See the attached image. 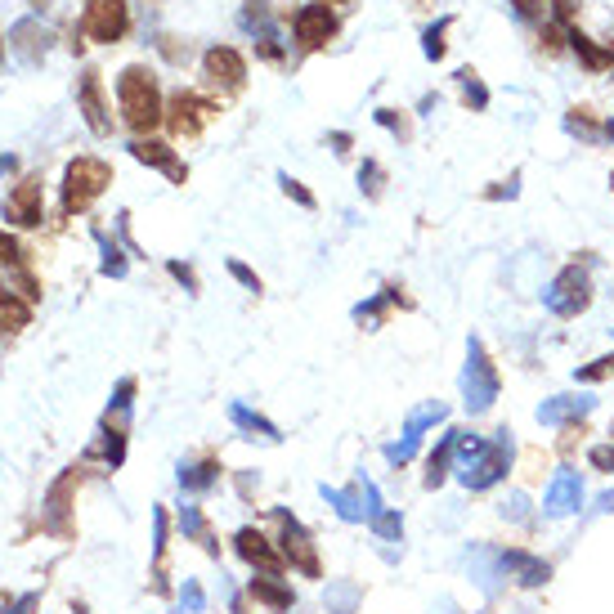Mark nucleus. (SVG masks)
I'll return each mask as SVG.
<instances>
[{
    "label": "nucleus",
    "mask_w": 614,
    "mask_h": 614,
    "mask_svg": "<svg viewBox=\"0 0 614 614\" xmlns=\"http://www.w3.org/2000/svg\"><path fill=\"white\" fill-rule=\"evenodd\" d=\"M453 471L471 493H485L493 485H502L511 471V431H493L476 435L458 426V449H453Z\"/></svg>",
    "instance_id": "f257e3e1"
},
{
    "label": "nucleus",
    "mask_w": 614,
    "mask_h": 614,
    "mask_svg": "<svg viewBox=\"0 0 614 614\" xmlns=\"http://www.w3.org/2000/svg\"><path fill=\"white\" fill-rule=\"evenodd\" d=\"M117 99H122V122L130 130H153L157 122H166V104H162V90H157L153 68L144 63H130L117 77Z\"/></svg>",
    "instance_id": "f03ea898"
},
{
    "label": "nucleus",
    "mask_w": 614,
    "mask_h": 614,
    "mask_svg": "<svg viewBox=\"0 0 614 614\" xmlns=\"http://www.w3.org/2000/svg\"><path fill=\"white\" fill-rule=\"evenodd\" d=\"M498 390H502V377L493 368L489 350L480 337H467V368H462V404H467L471 417L489 413L498 404Z\"/></svg>",
    "instance_id": "7ed1b4c3"
},
{
    "label": "nucleus",
    "mask_w": 614,
    "mask_h": 614,
    "mask_svg": "<svg viewBox=\"0 0 614 614\" xmlns=\"http://www.w3.org/2000/svg\"><path fill=\"white\" fill-rule=\"evenodd\" d=\"M108 184H113V166L104 157H77V162H68V171H63V211L68 216L72 211H86Z\"/></svg>",
    "instance_id": "20e7f679"
},
{
    "label": "nucleus",
    "mask_w": 614,
    "mask_h": 614,
    "mask_svg": "<svg viewBox=\"0 0 614 614\" xmlns=\"http://www.w3.org/2000/svg\"><path fill=\"white\" fill-rule=\"evenodd\" d=\"M543 305L556 314V319H579L592 305V278L583 265H565L552 283L543 287Z\"/></svg>",
    "instance_id": "39448f33"
},
{
    "label": "nucleus",
    "mask_w": 614,
    "mask_h": 614,
    "mask_svg": "<svg viewBox=\"0 0 614 614\" xmlns=\"http://www.w3.org/2000/svg\"><path fill=\"white\" fill-rule=\"evenodd\" d=\"M130 32V5L126 0H86L81 9V36L99 45H117Z\"/></svg>",
    "instance_id": "423d86ee"
},
{
    "label": "nucleus",
    "mask_w": 614,
    "mask_h": 614,
    "mask_svg": "<svg viewBox=\"0 0 614 614\" xmlns=\"http://www.w3.org/2000/svg\"><path fill=\"white\" fill-rule=\"evenodd\" d=\"M216 113L220 108L211 104L207 95H198V90H175L171 104H166V126H171V135L193 139V135H202V130L216 122Z\"/></svg>",
    "instance_id": "0eeeda50"
},
{
    "label": "nucleus",
    "mask_w": 614,
    "mask_h": 614,
    "mask_svg": "<svg viewBox=\"0 0 614 614\" xmlns=\"http://www.w3.org/2000/svg\"><path fill=\"white\" fill-rule=\"evenodd\" d=\"M292 32H296V41H301L305 50H323V45L341 32V18H337V9H332L328 0H314V5H301L292 14Z\"/></svg>",
    "instance_id": "6e6552de"
},
{
    "label": "nucleus",
    "mask_w": 614,
    "mask_h": 614,
    "mask_svg": "<svg viewBox=\"0 0 614 614\" xmlns=\"http://www.w3.org/2000/svg\"><path fill=\"white\" fill-rule=\"evenodd\" d=\"M77 108L86 117L90 135H113V117H108V99H104V72L99 68H86L77 81Z\"/></svg>",
    "instance_id": "1a4fd4ad"
},
{
    "label": "nucleus",
    "mask_w": 614,
    "mask_h": 614,
    "mask_svg": "<svg viewBox=\"0 0 614 614\" xmlns=\"http://www.w3.org/2000/svg\"><path fill=\"white\" fill-rule=\"evenodd\" d=\"M583 507V476L570 467L552 471V480H547V493H543V516L547 520H565L574 516V511Z\"/></svg>",
    "instance_id": "9d476101"
},
{
    "label": "nucleus",
    "mask_w": 614,
    "mask_h": 614,
    "mask_svg": "<svg viewBox=\"0 0 614 614\" xmlns=\"http://www.w3.org/2000/svg\"><path fill=\"white\" fill-rule=\"evenodd\" d=\"M41 211H45L41 175H23V180L5 193V220L18 229H32V225H41Z\"/></svg>",
    "instance_id": "9b49d317"
},
{
    "label": "nucleus",
    "mask_w": 614,
    "mask_h": 614,
    "mask_svg": "<svg viewBox=\"0 0 614 614\" xmlns=\"http://www.w3.org/2000/svg\"><path fill=\"white\" fill-rule=\"evenodd\" d=\"M202 72H207L211 86H225V90H243V81H247V63L234 45H211L202 54Z\"/></svg>",
    "instance_id": "f8f14e48"
},
{
    "label": "nucleus",
    "mask_w": 614,
    "mask_h": 614,
    "mask_svg": "<svg viewBox=\"0 0 614 614\" xmlns=\"http://www.w3.org/2000/svg\"><path fill=\"white\" fill-rule=\"evenodd\" d=\"M278 520H283V538H278V543H283V556L292 561V570H301L305 579H319L323 570H319V556H314L310 534H305V529L296 525L287 511H278Z\"/></svg>",
    "instance_id": "ddd939ff"
},
{
    "label": "nucleus",
    "mask_w": 614,
    "mask_h": 614,
    "mask_svg": "<svg viewBox=\"0 0 614 614\" xmlns=\"http://www.w3.org/2000/svg\"><path fill=\"white\" fill-rule=\"evenodd\" d=\"M498 574L516 579L520 588H543V583L552 579V565H547L543 556H534V552H520V547H507V552H498Z\"/></svg>",
    "instance_id": "4468645a"
},
{
    "label": "nucleus",
    "mask_w": 614,
    "mask_h": 614,
    "mask_svg": "<svg viewBox=\"0 0 614 614\" xmlns=\"http://www.w3.org/2000/svg\"><path fill=\"white\" fill-rule=\"evenodd\" d=\"M243 27L251 36H256V50H260V59H269V63H283V45H278V27H274V18H269V5L265 0H247V9H243Z\"/></svg>",
    "instance_id": "2eb2a0df"
},
{
    "label": "nucleus",
    "mask_w": 614,
    "mask_h": 614,
    "mask_svg": "<svg viewBox=\"0 0 614 614\" xmlns=\"http://www.w3.org/2000/svg\"><path fill=\"white\" fill-rule=\"evenodd\" d=\"M130 157H135V162H144V166H157V171H162L171 184L189 180V166H184L180 157H175V148L162 144V139H135V144H130Z\"/></svg>",
    "instance_id": "dca6fc26"
},
{
    "label": "nucleus",
    "mask_w": 614,
    "mask_h": 614,
    "mask_svg": "<svg viewBox=\"0 0 614 614\" xmlns=\"http://www.w3.org/2000/svg\"><path fill=\"white\" fill-rule=\"evenodd\" d=\"M77 480H81V471L68 467L50 485V493H45V529H50V534H68V511H72V489H77Z\"/></svg>",
    "instance_id": "f3484780"
},
{
    "label": "nucleus",
    "mask_w": 614,
    "mask_h": 614,
    "mask_svg": "<svg viewBox=\"0 0 614 614\" xmlns=\"http://www.w3.org/2000/svg\"><path fill=\"white\" fill-rule=\"evenodd\" d=\"M592 408H597V399H592V395H552V399H543V404H538V422L556 431V426L583 422Z\"/></svg>",
    "instance_id": "a211bd4d"
},
{
    "label": "nucleus",
    "mask_w": 614,
    "mask_h": 614,
    "mask_svg": "<svg viewBox=\"0 0 614 614\" xmlns=\"http://www.w3.org/2000/svg\"><path fill=\"white\" fill-rule=\"evenodd\" d=\"M50 41H54L50 27H41L36 18H23V23L9 27V50H14L23 63H41L45 50H50Z\"/></svg>",
    "instance_id": "6ab92c4d"
},
{
    "label": "nucleus",
    "mask_w": 614,
    "mask_h": 614,
    "mask_svg": "<svg viewBox=\"0 0 614 614\" xmlns=\"http://www.w3.org/2000/svg\"><path fill=\"white\" fill-rule=\"evenodd\" d=\"M234 552L243 556L247 565H260L265 574H274V570H278V552L269 547V538L260 534V529H251V525H243V529L234 534Z\"/></svg>",
    "instance_id": "aec40b11"
},
{
    "label": "nucleus",
    "mask_w": 614,
    "mask_h": 614,
    "mask_svg": "<svg viewBox=\"0 0 614 614\" xmlns=\"http://www.w3.org/2000/svg\"><path fill=\"white\" fill-rule=\"evenodd\" d=\"M453 449H458V426H449V431L440 435V444H435V453L426 458V480H422L426 489H440L444 480H449V471H453Z\"/></svg>",
    "instance_id": "412c9836"
},
{
    "label": "nucleus",
    "mask_w": 614,
    "mask_h": 614,
    "mask_svg": "<svg viewBox=\"0 0 614 614\" xmlns=\"http://www.w3.org/2000/svg\"><path fill=\"white\" fill-rule=\"evenodd\" d=\"M247 597L260 601V606H269L274 614L292 610V588H287V583H278V574H256V579L247 583Z\"/></svg>",
    "instance_id": "4be33fe9"
},
{
    "label": "nucleus",
    "mask_w": 614,
    "mask_h": 614,
    "mask_svg": "<svg viewBox=\"0 0 614 614\" xmlns=\"http://www.w3.org/2000/svg\"><path fill=\"white\" fill-rule=\"evenodd\" d=\"M220 462L216 458H198V462H184L180 467V489L184 493H207V489H216L220 485Z\"/></svg>",
    "instance_id": "5701e85b"
},
{
    "label": "nucleus",
    "mask_w": 614,
    "mask_h": 614,
    "mask_svg": "<svg viewBox=\"0 0 614 614\" xmlns=\"http://www.w3.org/2000/svg\"><path fill=\"white\" fill-rule=\"evenodd\" d=\"M180 534L207 547V556H220V543H216V534H211V525H207V516H202L198 502H184L180 507Z\"/></svg>",
    "instance_id": "b1692460"
},
{
    "label": "nucleus",
    "mask_w": 614,
    "mask_h": 614,
    "mask_svg": "<svg viewBox=\"0 0 614 614\" xmlns=\"http://www.w3.org/2000/svg\"><path fill=\"white\" fill-rule=\"evenodd\" d=\"M319 493L328 498V507H337V516H341V520H350V525H355V520H368L364 485H359V480H355V489H328V485H323Z\"/></svg>",
    "instance_id": "393cba45"
},
{
    "label": "nucleus",
    "mask_w": 614,
    "mask_h": 614,
    "mask_svg": "<svg viewBox=\"0 0 614 614\" xmlns=\"http://www.w3.org/2000/svg\"><path fill=\"white\" fill-rule=\"evenodd\" d=\"M229 422H234L238 431H247L251 440H256V435H260V440H269V444H278V440H283V435H278V426L269 422V417L251 413L247 404H229Z\"/></svg>",
    "instance_id": "a878e982"
},
{
    "label": "nucleus",
    "mask_w": 614,
    "mask_h": 614,
    "mask_svg": "<svg viewBox=\"0 0 614 614\" xmlns=\"http://www.w3.org/2000/svg\"><path fill=\"white\" fill-rule=\"evenodd\" d=\"M565 130L570 135H579V139H588V144H601V139H614V122H592L588 117V108H574L570 117H565Z\"/></svg>",
    "instance_id": "bb28decb"
},
{
    "label": "nucleus",
    "mask_w": 614,
    "mask_h": 614,
    "mask_svg": "<svg viewBox=\"0 0 614 614\" xmlns=\"http://www.w3.org/2000/svg\"><path fill=\"white\" fill-rule=\"evenodd\" d=\"M570 50L583 59V68L588 72H601V68H610L614 63V50H601L592 36H583V32H570Z\"/></svg>",
    "instance_id": "cd10ccee"
},
{
    "label": "nucleus",
    "mask_w": 614,
    "mask_h": 614,
    "mask_svg": "<svg viewBox=\"0 0 614 614\" xmlns=\"http://www.w3.org/2000/svg\"><path fill=\"white\" fill-rule=\"evenodd\" d=\"M27 319H32V305L18 301L14 292H5V287H0V332H18V328H27Z\"/></svg>",
    "instance_id": "c85d7f7f"
},
{
    "label": "nucleus",
    "mask_w": 614,
    "mask_h": 614,
    "mask_svg": "<svg viewBox=\"0 0 614 614\" xmlns=\"http://www.w3.org/2000/svg\"><path fill=\"white\" fill-rule=\"evenodd\" d=\"M399 301V287H381L372 301H364V305H355V319L359 323H368V328H377L381 319H386V310Z\"/></svg>",
    "instance_id": "c756f323"
},
{
    "label": "nucleus",
    "mask_w": 614,
    "mask_h": 614,
    "mask_svg": "<svg viewBox=\"0 0 614 614\" xmlns=\"http://www.w3.org/2000/svg\"><path fill=\"white\" fill-rule=\"evenodd\" d=\"M444 417H449V408H444L440 399H426L422 408H413V413H408L404 431H413V435H426V431H431V426H440Z\"/></svg>",
    "instance_id": "7c9ffc66"
},
{
    "label": "nucleus",
    "mask_w": 614,
    "mask_h": 614,
    "mask_svg": "<svg viewBox=\"0 0 614 614\" xmlns=\"http://www.w3.org/2000/svg\"><path fill=\"white\" fill-rule=\"evenodd\" d=\"M130 399H135V377H122L117 381V390H113V404H108L104 422H117V431H122V422L130 413Z\"/></svg>",
    "instance_id": "2f4dec72"
},
{
    "label": "nucleus",
    "mask_w": 614,
    "mask_h": 614,
    "mask_svg": "<svg viewBox=\"0 0 614 614\" xmlns=\"http://www.w3.org/2000/svg\"><path fill=\"white\" fill-rule=\"evenodd\" d=\"M166 538H171V516H166V507H153V561H157V583H162V565H166Z\"/></svg>",
    "instance_id": "473e14b6"
},
{
    "label": "nucleus",
    "mask_w": 614,
    "mask_h": 614,
    "mask_svg": "<svg viewBox=\"0 0 614 614\" xmlns=\"http://www.w3.org/2000/svg\"><path fill=\"white\" fill-rule=\"evenodd\" d=\"M449 27H453V18H440V23H431L422 32V54H426V59H435V63L444 59V50H449V41H444V36H449Z\"/></svg>",
    "instance_id": "72a5a7b5"
},
{
    "label": "nucleus",
    "mask_w": 614,
    "mask_h": 614,
    "mask_svg": "<svg viewBox=\"0 0 614 614\" xmlns=\"http://www.w3.org/2000/svg\"><path fill=\"white\" fill-rule=\"evenodd\" d=\"M368 525H372V534L386 538V543H399V538H404V516H399V511H390V507H381Z\"/></svg>",
    "instance_id": "f704fd0d"
},
{
    "label": "nucleus",
    "mask_w": 614,
    "mask_h": 614,
    "mask_svg": "<svg viewBox=\"0 0 614 614\" xmlns=\"http://www.w3.org/2000/svg\"><path fill=\"white\" fill-rule=\"evenodd\" d=\"M458 86H462V99H467V104L476 108V113H485V108H489V90H485V81H480L471 68H462V72H458Z\"/></svg>",
    "instance_id": "c9c22d12"
},
{
    "label": "nucleus",
    "mask_w": 614,
    "mask_h": 614,
    "mask_svg": "<svg viewBox=\"0 0 614 614\" xmlns=\"http://www.w3.org/2000/svg\"><path fill=\"white\" fill-rule=\"evenodd\" d=\"M417 444H422V435L404 431L395 444H386V449H381V453H386V462H390V467H408V462H413V453H417Z\"/></svg>",
    "instance_id": "e433bc0d"
},
{
    "label": "nucleus",
    "mask_w": 614,
    "mask_h": 614,
    "mask_svg": "<svg viewBox=\"0 0 614 614\" xmlns=\"http://www.w3.org/2000/svg\"><path fill=\"white\" fill-rule=\"evenodd\" d=\"M95 453H99V458L108 462V467H122V458H126V435L117 431V426H113V435L104 431V440L95 444Z\"/></svg>",
    "instance_id": "4c0bfd02"
},
{
    "label": "nucleus",
    "mask_w": 614,
    "mask_h": 614,
    "mask_svg": "<svg viewBox=\"0 0 614 614\" xmlns=\"http://www.w3.org/2000/svg\"><path fill=\"white\" fill-rule=\"evenodd\" d=\"M359 606V588L355 583H341V588H328V610H337V614H355Z\"/></svg>",
    "instance_id": "58836bf2"
},
{
    "label": "nucleus",
    "mask_w": 614,
    "mask_h": 614,
    "mask_svg": "<svg viewBox=\"0 0 614 614\" xmlns=\"http://www.w3.org/2000/svg\"><path fill=\"white\" fill-rule=\"evenodd\" d=\"M180 606L189 610V614H202V610H207V592H202V583H198V579H184V588H180Z\"/></svg>",
    "instance_id": "ea45409f"
},
{
    "label": "nucleus",
    "mask_w": 614,
    "mask_h": 614,
    "mask_svg": "<svg viewBox=\"0 0 614 614\" xmlns=\"http://www.w3.org/2000/svg\"><path fill=\"white\" fill-rule=\"evenodd\" d=\"M278 184H283V193H287V198H296V202H301V207H305V211H314V193H310V189H305V184H301V180H292V175H287V171H283V175H278Z\"/></svg>",
    "instance_id": "a19ab883"
},
{
    "label": "nucleus",
    "mask_w": 614,
    "mask_h": 614,
    "mask_svg": "<svg viewBox=\"0 0 614 614\" xmlns=\"http://www.w3.org/2000/svg\"><path fill=\"white\" fill-rule=\"evenodd\" d=\"M579 381H601V377H614V355L606 359H592V364H583L579 372H574Z\"/></svg>",
    "instance_id": "79ce46f5"
},
{
    "label": "nucleus",
    "mask_w": 614,
    "mask_h": 614,
    "mask_svg": "<svg viewBox=\"0 0 614 614\" xmlns=\"http://www.w3.org/2000/svg\"><path fill=\"white\" fill-rule=\"evenodd\" d=\"M381 180H386V171H381L377 162H364V171H359V189H364L368 198H377L381 193Z\"/></svg>",
    "instance_id": "37998d69"
},
{
    "label": "nucleus",
    "mask_w": 614,
    "mask_h": 614,
    "mask_svg": "<svg viewBox=\"0 0 614 614\" xmlns=\"http://www.w3.org/2000/svg\"><path fill=\"white\" fill-rule=\"evenodd\" d=\"M588 467L592 471H614V444H592V449H588Z\"/></svg>",
    "instance_id": "c03bdc74"
},
{
    "label": "nucleus",
    "mask_w": 614,
    "mask_h": 614,
    "mask_svg": "<svg viewBox=\"0 0 614 614\" xmlns=\"http://www.w3.org/2000/svg\"><path fill=\"white\" fill-rule=\"evenodd\" d=\"M498 511H502L507 520H525V516H529V498H525V493H507Z\"/></svg>",
    "instance_id": "a18cd8bd"
},
{
    "label": "nucleus",
    "mask_w": 614,
    "mask_h": 614,
    "mask_svg": "<svg viewBox=\"0 0 614 614\" xmlns=\"http://www.w3.org/2000/svg\"><path fill=\"white\" fill-rule=\"evenodd\" d=\"M99 238H104V234H99ZM104 274H113V278L126 274V256L113 243H108V238H104Z\"/></svg>",
    "instance_id": "49530a36"
},
{
    "label": "nucleus",
    "mask_w": 614,
    "mask_h": 614,
    "mask_svg": "<svg viewBox=\"0 0 614 614\" xmlns=\"http://www.w3.org/2000/svg\"><path fill=\"white\" fill-rule=\"evenodd\" d=\"M0 265H14V269L23 265V247H18L14 238L5 234V229H0Z\"/></svg>",
    "instance_id": "de8ad7c7"
},
{
    "label": "nucleus",
    "mask_w": 614,
    "mask_h": 614,
    "mask_svg": "<svg viewBox=\"0 0 614 614\" xmlns=\"http://www.w3.org/2000/svg\"><path fill=\"white\" fill-rule=\"evenodd\" d=\"M41 606V592H23L18 601H9V606H0V614H32Z\"/></svg>",
    "instance_id": "09e8293b"
},
{
    "label": "nucleus",
    "mask_w": 614,
    "mask_h": 614,
    "mask_svg": "<svg viewBox=\"0 0 614 614\" xmlns=\"http://www.w3.org/2000/svg\"><path fill=\"white\" fill-rule=\"evenodd\" d=\"M157 45H162V54H166L171 63H184V59H189V41L180 45V36H162Z\"/></svg>",
    "instance_id": "8fccbe9b"
},
{
    "label": "nucleus",
    "mask_w": 614,
    "mask_h": 614,
    "mask_svg": "<svg viewBox=\"0 0 614 614\" xmlns=\"http://www.w3.org/2000/svg\"><path fill=\"white\" fill-rule=\"evenodd\" d=\"M377 122L386 126V130H395L399 139H408V122H404V117L395 113V108H377Z\"/></svg>",
    "instance_id": "3c124183"
},
{
    "label": "nucleus",
    "mask_w": 614,
    "mask_h": 614,
    "mask_svg": "<svg viewBox=\"0 0 614 614\" xmlns=\"http://www.w3.org/2000/svg\"><path fill=\"white\" fill-rule=\"evenodd\" d=\"M229 274H234L238 283L247 287V292H260V278H256V269H247L243 260H229Z\"/></svg>",
    "instance_id": "603ef678"
},
{
    "label": "nucleus",
    "mask_w": 614,
    "mask_h": 614,
    "mask_svg": "<svg viewBox=\"0 0 614 614\" xmlns=\"http://www.w3.org/2000/svg\"><path fill=\"white\" fill-rule=\"evenodd\" d=\"M166 269H171V274H175V278H180V283H184V287H189V292H198V274H193V269H189V265H180V260H171V265H166Z\"/></svg>",
    "instance_id": "864d4df0"
},
{
    "label": "nucleus",
    "mask_w": 614,
    "mask_h": 614,
    "mask_svg": "<svg viewBox=\"0 0 614 614\" xmlns=\"http://www.w3.org/2000/svg\"><path fill=\"white\" fill-rule=\"evenodd\" d=\"M511 5H516L520 18H543V5H547V0H511Z\"/></svg>",
    "instance_id": "5fc2aeb1"
},
{
    "label": "nucleus",
    "mask_w": 614,
    "mask_h": 614,
    "mask_svg": "<svg viewBox=\"0 0 614 614\" xmlns=\"http://www.w3.org/2000/svg\"><path fill=\"white\" fill-rule=\"evenodd\" d=\"M556 5V23H574V14H579V0H552Z\"/></svg>",
    "instance_id": "6e6d98bb"
},
{
    "label": "nucleus",
    "mask_w": 614,
    "mask_h": 614,
    "mask_svg": "<svg viewBox=\"0 0 614 614\" xmlns=\"http://www.w3.org/2000/svg\"><path fill=\"white\" fill-rule=\"evenodd\" d=\"M332 144H337V153H346V148H350V135H346V130H337V135H332Z\"/></svg>",
    "instance_id": "4d7b16f0"
},
{
    "label": "nucleus",
    "mask_w": 614,
    "mask_h": 614,
    "mask_svg": "<svg viewBox=\"0 0 614 614\" xmlns=\"http://www.w3.org/2000/svg\"><path fill=\"white\" fill-rule=\"evenodd\" d=\"M601 511H614V493H601Z\"/></svg>",
    "instance_id": "13d9d810"
},
{
    "label": "nucleus",
    "mask_w": 614,
    "mask_h": 614,
    "mask_svg": "<svg viewBox=\"0 0 614 614\" xmlns=\"http://www.w3.org/2000/svg\"><path fill=\"white\" fill-rule=\"evenodd\" d=\"M0 54H5V36H0Z\"/></svg>",
    "instance_id": "bf43d9fd"
},
{
    "label": "nucleus",
    "mask_w": 614,
    "mask_h": 614,
    "mask_svg": "<svg viewBox=\"0 0 614 614\" xmlns=\"http://www.w3.org/2000/svg\"><path fill=\"white\" fill-rule=\"evenodd\" d=\"M328 5H332V0H328Z\"/></svg>",
    "instance_id": "052dcab7"
}]
</instances>
